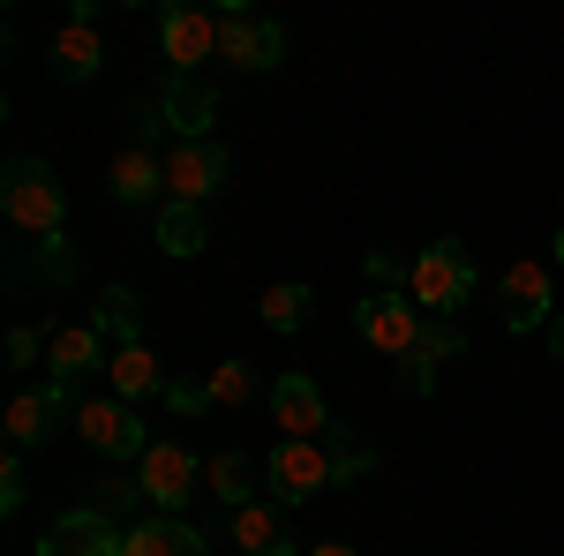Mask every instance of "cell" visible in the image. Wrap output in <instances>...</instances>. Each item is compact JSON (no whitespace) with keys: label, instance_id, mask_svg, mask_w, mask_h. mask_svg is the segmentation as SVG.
Masks as SVG:
<instances>
[{"label":"cell","instance_id":"6da1fadb","mask_svg":"<svg viewBox=\"0 0 564 556\" xmlns=\"http://www.w3.org/2000/svg\"><path fill=\"white\" fill-rule=\"evenodd\" d=\"M0 211H8L15 233H31V241H61L68 188H61V173L45 166V159H8L0 166Z\"/></svg>","mask_w":564,"mask_h":556},{"label":"cell","instance_id":"7a4b0ae2","mask_svg":"<svg viewBox=\"0 0 564 556\" xmlns=\"http://www.w3.org/2000/svg\"><path fill=\"white\" fill-rule=\"evenodd\" d=\"M332 459H339V451H332L324 436H279L271 459H263V489H271V504L294 512V504H308L316 489H332Z\"/></svg>","mask_w":564,"mask_h":556},{"label":"cell","instance_id":"3957f363","mask_svg":"<svg viewBox=\"0 0 564 556\" xmlns=\"http://www.w3.org/2000/svg\"><path fill=\"white\" fill-rule=\"evenodd\" d=\"M406 294L422 301V316H459L475 301V257H467V241H422Z\"/></svg>","mask_w":564,"mask_h":556},{"label":"cell","instance_id":"277c9868","mask_svg":"<svg viewBox=\"0 0 564 556\" xmlns=\"http://www.w3.org/2000/svg\"><path fill=\"white\" fill-rule=\"evenodd\" d=\"M422 301L414 294H391V286H369V294L354 301V331L377 346V353H391V361H406L414 346H422Z\"/></svg>","mask_w":564,"mask_h":556},{"label":"cell","instance_id":"5b68a950","mask_svg":"<svg viewBox=\"0 0 564 556\" xmlns=\"http://www.w3.org/2000/svg\"><path fill=\"white\" fill-rule=\"evenodd\" d=\"M159 53H166V76H204L218 61V15L196 0L159 8Z\"/></svg>","mask_w":564,"mask_h":556},{"label":"cell","instance_id":"8992f818","mask_svg":"<svg viewBox=\"0 0 564 556\" xmlns=\"http://www.w3.org/2000/svg\"><path fill=\"white\" fill-rule=\"evenodd\" d=\"M135 481H143V504H151V512L181 519L188 497L204 489V459H196L188 444H151V451L135 459Z\"/></svg>","mask_w":564,"mask_h":556},{"label":"cell","instance_id":"52a82bcc","mask_svg":"<svg viewBox=\"0 0 564 556\" xmlns=\"http://www.w3.org/2000/svg\"><path fill=\"white\" fill-rule=\"evenodd\" d=\"M76 436H84L98 459H143L151 451V428L135 422L129 399H84L76 406Z\"/></svg>","mask_w":564,"mask_h":556},{"label":"cell","instance_id":"ba28073f","mask_svg":"<svg viewBox=\"0 0 564 556\" xmlns=\"http://www.w3.org/2000/svg\"><path fill=\"white\" fill-rule=\"evenodd\" d=\"M218 61H234V68H279L286 61V23H271V15H249V8H226L218 15Z\"/></svg>","mask_w":564,"mask_h":556},{"label":"cell","instance_id":"9c48e42d","mask_svg":"<svg viewBox=\"0 0 564 556\" xmlns=\"http://www.w3.org/2000/svg\"><path fill=\"white\" fill-rule=\"evenodd\" d=\"M226 173H234V159H226L218 135L174 143V151H166V196H174V204H212L218 188H226Z\"/></svg>","mask_w":564,"mask_h":556},{"label":"cell","instance_id":"30bf717a","mask_svg":"<svg viewBox=\"0 0 564 556\" xmlns=\"http://www.w3.org/2000/svg\"><path fill=\"white\" fill-rule=\"evenodd\" d=\"M121 526H113V512H98V504H76V512H61L53 526H45L39 556H121Z\"/></svg>","mask_w":564,"mask_h":556},{"label":"cell","instance_id":"8fae6325","mask_svg":"<svg viewBox=\"0 0 564 556\" xmlns=\"http://www.w3.org/2000/svg\"><path fill=\"white\" fill-rule=\"evenodd\" d=\"M557 324V294H550V263H512L505 271V331H550Z\"/></svg>","mask_w":564,"mask_h":556},{"label":"cell","instance_id":"7c38bea8","mask_svg":"<svg viewBox=\"0 0 564 556\" xmlns=\"http://www.w3.org/2000/svg\"><path fill=\"white\" fill-rule=\"evenodd\" d=\"M159 113H166V129L181 135V143H204L218 121V90L212 76H166V90H159Z\"/></svg>","mask_w":564,"mask_h":556},{"label":"cell","instance_id":"4fadbf2b","mask_svg":"<svg viewBox=\"0 0 564 556\" xmlns=\"http://www.w3.org/2000/svg\"><path fill=\"white\" fill-rule=\"evenodd\" d=\"M45 369H53V384H76L90 369H113V339H106L98 324H61V331L45 339Z\"/></svg>","mask_w":564,"mask_h":556},{"label":"cell","instance_id":"5bb4252c","mask_svg":"<svg viewBox=\"0 0 564 556\" xmlns=\"http://www.w3.org/2000/svg\"><path fill=\"white\" fill-rule=\"evenodd\" d=\"M68 384H45V391H23L15 406H8V451H39V444H53V428L68 422Z\"/></svg>","mask_w":564,"mask_h":556},{"label":"cell","instance_id":"9a60e30c","mask_svg":"<svg viewBox=\"0 0 564 556\" xmlns=\"http://www.w3.org/2000/svg\"><path fill=\"white\" fill-rule=\"evenodd\" d=\"M226 542L241 556H294V534H286V504H241V512H226Z\"/></svg>","mask_w":564,"mask_h":556},{"label":"cell","instance_id":"2e32d148","mask_svg":"<svg viewBox=\"0 0 564 556\" xmlns=\"http://www.w3.org/2000/svg\"><path fill=\"white\" fill-rule=\"evenodd\" d=\"M106 196L129 204V211H135V204H166V159L143 151V143H129V151L106 166Z\"/></svg>","mask_w":564,"mask_h":556},{"label":"cell","instance_id":"e0dca14e","mask_svg":"<svg viewBox=\"0 0 564 556\" xmlns=\"http://www.w3.org/2000/svg\"><path fill=\"white\" fill-rule=\"evenodd\" d=\"M98 61H106V39H98V23H61L53 45H45V68H53V84H90L98 76Z\"/></svg>","mask_w":564,"mask_h":556},{"label":"cell","instance_id":"ac0fdd59","mask_svg":"<svg viewBox=\"0 0 564 556\" xmlns=\"http://www.w3.org/2000/svg\"><path fill=\"white\" fill-rule=\"evenodd\" d=\"M271 422H279V436H332L324 391L308 384V377H279L271 384Z\"/></svg>","mask_w":564,"mask_h":556},{"label":"cell","instance_id":"d6986e66","mask_svg":"<svg viewBox=\"0 0 564 556\" xmlns=\"http://www.w3.org/2000/svg\"><path fill=\"white\" fill-rule=\"evenodd\" d=\"M121 556H212V542H204V534H196L188 519L151 512V519H135V526H129Z\"/></svg>","mask_w":564,"mask_h":556},{"label":"cell","instance_id":"ffe728a7","mask_svg":"<svg viewBox=\"0 0 564 556\" xmlns=\"http://www.w3.org/2000/svg\"><path fill=\"white\" fill-rule=\"evenodd\" d=\"M106 384H113V399H166V369H159V353L151 346H113V369H106Z\"/></svg>","mask_w":564,"mask_h":556},{"label":"cell","instance_id":"44dd1931","mask_svg":"<svg viewBox=\"0 0 564 556\" xmlns=\"http://www.w3.org/2000/svg\"><path fill=\"white\" fill-rule=\"evenodd\" d=\"M151 241H159V249H166V257H204V241H212V218H204V204H174V196H166V204H159V226H151Z\"/></svg>","mask_w":564,"mask_h":556},{"label":"cell","instance_id":"7402d4cb","mask_svg":"<svg viewBox=\"0 0 564 556\" xmlns=\"http://www.w3.org/2000/svg\"><path fill=\"white\" fill-rule=\"evenodd\" d=\"M204 489H212L226 512H241V504H257V467L241 451H218V459H204Z\"/></svg>","mask_w":564,"mask_h":556},{"label":"cell","instance_id":"603a6c76","mask_svg":"<svg viewBox=\"0 0 564 556\" xmlns=\"http://www.w3.org/2000/svg\"><path fill=\"white\" fill-rule=\"evenodd\" d=\"M90 324H98L113 346H143V308H135L129 286H106V294L90 301Z\"/></svg>","mask_w":564,"mask_h":556},{"label":"cell","instance_id":"cb8c5ba5","mask_svg":"<svg viewBox=\"0 0 564 556\" xmlns=\"http://www.w3.org/2000/svg\"><path fill=\"white\" fill-rule=\"evenodd\" d=\"M204 391H212V406H249V399H257V369H249L241 353H226V361H212Z\"/></svg>","mask_w":564,"mask_h":556},{"label":"cell","instance_id":"d4e9b609","mask_svg":"<svg viewBox=\"0 0 564 556\" xmlns=\"http://www.w3.org/2000/svg\"><path fill=\"white\" fill-rule=\"evenodd\" d=\"M308 301H316L308 286H271V294H263V308H257L263 331H302V324H308Z\"/></svg>","mask_w":564,"mask_h":556},{"label":"cell","instance_id":"484cf974","mask_svg":"<svg viewBox=\"0 0 564 556\" xmlns=\"http://www.w3.org/2000/svg\"><path fill=\"white\" fill-rule=\"evenodd\" d=\"M414 353L444 369V361H459V353H467V331H459L452 316H430V324H422V346H414Z\"/></svg>","mask_w":564,"mask_h":556},{"label":"cell","instance_id":"4316f807","mask_svg":"<svg viewBox=\"0 0 564 556\" xmlns=\"http://www.w3.org/2000/svg\"><path fill=\"white\" fill-rule=\"evenodd\" d=\"M369 286H391V294H406V286H414V263L391 257V249H369Z\"/></svg>","mask_w":564,"mask_h":556},{"label":"cell","instance_id":"83f0119b","mask_svg":"<svg viewBox=\"0 0 564 556\" xmlns=\"http://www.w3.org/2000/svg\"><path fill=\"white\" fill-rule=\"evenodd\" d=\"M166 406H174L181 422H196V414H212V391H204V377H174V384H166Z\"/></svg>","mask_w":564,"mask_h":556},{"label":"cell","instance_id":"f1b7e54d","mask_svg":"<svg viewBox=\"0 0 564 556\" xmlns=\"http://www.w3.org/2000/svg\"><path fill=\"white\" fill-rule=\"evenodd\" d=\"M90 504H98V512H129V504H143V481H121V473H106V481H98V489H90Z\"/></svg>","mask_w":564,"mask_h":556},{"label":"cell","instance_id":"f546056e","mask_svg":"<svg viewBox=\"0 0 564 556\" xmlns=\"http://www.w3.org/2000/svg\"><path fill=\"white\" fill-rule=\"evenodd\" d=\"M23 497H31V481H23V451H8V459H0V512H23Z\"/></svg>","mask_w":564,"mask_h":556},{"label":"cell","instance_id":"4dcf8cb0","mask_svg":"<svg viewBox=\"0 0 564 556\" xmlns=\"http://www.w3.org/2000/svg\"><path fill=\"white\" fill-rule=\"evenodd\" d=\"M361 473H377V451H369V444H347V451L332 459V481H339V489H354Z\"/></svg>","mask_w":564,"mask_h":556},{"label":"cell","instance_id":"1f68e13d","mask_svg":"<svg viewBox=\"0 0 564 556\" xmlns=\"http://www.w3.org/2000/svg\"><path fill=\"white\" fill-rule=\"evenodd\" d=\"M399 391H406V399H430V391H436V361L406 353V361H399Z\"/></svg>","mask_w":564,"mask_h":556},{"label":"cell","instance_id":"d6a6232c","mask_svg":"<svg viewBox=\"0 0 564 556\" xmlns=\"http://www.w3.org/2000/svg\"><path fill=\"white\" fill-rule=\"evenodd\" d=\"M39 271L53 279V286H68V279H76V257H68V241H39Z\"/></svg>","mask_w":564,"mask_h":556},{"label":"cell","instance_id":"836d02e7","mask_svg":"<svg viewBox=\"0 0 564 556\" xmlns=\"http://www.w3.org/2000/svg\"><path fill=\"white\" fill-rule=\"evenodd\" d=\"M39 331H31V324H15V331H8V369H31V361H39Z\"/></svg>","mask_w":564,"mask_h":556},{"label":"cell","instance_id":"e575fe53","mask_svg":"<svg viewBox=\"0 0 564 556\" xmlns=\"http://www.w3.org/2000/svg\"><path fill=\"white\" fill-rule=\"evenodd\" d=\"M302 556H361L354 542H316V549H302Z\"/></svg>","mask_w":564,"mask_h":556},{"label":"cell","instance_id":"d590c367","mask_svg":"<svg viewBox=\"0 0 564 556\" xmlns=\"http://www.w3.org/2000/svg\"><path fill=\"white\" fill-rule=\"evenodd\" d=\"M550 353H557V361H564V316H557V324H550Z\"/></svg>","mask_w":564,"mask_h":556},{"label":"cell","instance_id":"8d00e7d4","mask_svg":"<svg viewBox=\"0 0 564 556\" xmlns=\"http://www.w3.org/2000/svg\"><path fill=\"white\" fill-rule=\"evenodd\" d=\"M550 263H564V226H557V233H550Z\"/></svg>","mask_w":564,"mask_h":556}]
</instances>
